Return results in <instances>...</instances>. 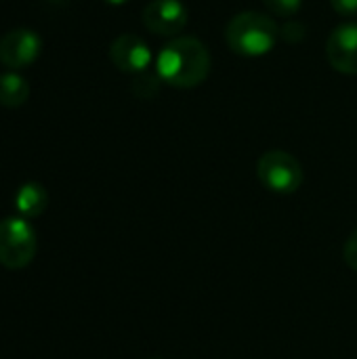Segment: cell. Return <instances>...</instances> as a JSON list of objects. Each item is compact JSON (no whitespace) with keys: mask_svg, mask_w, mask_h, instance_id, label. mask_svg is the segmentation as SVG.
<instances>
[{"mask_svg":"<svg viewBox=\"0 0 357 359\" xmlns=\"http://www.w3.org/2000/svg\"><path fill=\"white\" fill-rule=\"evenodd\" d=\"M158 78L175 88H194L208 78L210 53L191 36L173 38L156 59Z\"/></svg>","mask_w":357,"mask_h":359,"instance_id":"cell-1","label":"cell"},{"mask_svg":"<svg viewBox=\"0 0 357 359\" xmlns=\"http://www.w3.org/2000/svg\"><path fill=\"white\" fill-rule=\"evenodd\" d=\"M278 36H280V27L276 25V21L255 11L238 13L225 29L229 48L244 57L267 55L276 46Z\"/></svg>","mask_w":357,"mask_h":359,"instance_id":"cell-2","label":"cell"},{"mask_svg":"<svg viewBox=\"0 0 357 359\" xmlns=\"http://www.w3.org/2000/svg\"><path fill=\"white\" fill-rule=\"evenodd\" d=\"M38 240L32 225L23 217L0 221V265L6 269H23L36 257Z\"/></svg>","mask_w":357,"mask_h":359,"instance_id":"cell-3","label":"cell"},{"mask_svg":"<svg viewBox=\"0 0 357 359\" xmlns=\"http://www.w3.org/2000/svg\"><path fill=\"white\" fill-rule=\"evenodd\" d=\"M257 175L265 189L280 196H290L303 185L301 162L292 154L282 149H271L263 154L257 164Z\"/></svg>","mask_w":357,"mask_h":359,"instance_id":"cell-4","label":"cell"},{"mask_svg":"<svg viewBox=\"0 0 357 359\" xmlns=\"http://www.w3.org/2000/svg\"><path fill=\"white\" fill-rule=\"evenodd\" d=\"M42 50L40 36L29 27H17L0 38V63L8 69H23L32 65Z\"/></svg>","mask_w":357,"mask_h":359,"instance_id":"cell-5","label":"cell"},{"mask_svg":"<svg viewBox=\"0 0 357 359\" xmlns=\"http://www.w3.org/2000/svg\"><path fill=\"white\" fill-rule=\"evenodd\" d=\"M143 23L158 36H177L187 25V6L181 0H151L143 8Z\"/></svg>","mask_w":357,"mask_h":359,"instance_id":"cell-6","label":"cell"},{"mask_svg":"<svg viewBox=\"0 0 357 359\" xmlns=\"http://www.w3.org/2000/svg\"><path fill=\"white\" fill-rule=\"evenodd\" d=\"M112 63L126 74H143L151 63V50L137 34H122L109 46Z\"/></svg>","mask_w":357,"mask_h":359,"instance_id":"cell-7","label":"cell"},{"mask_svg":"<svg viewBox=\"0 0 357 359\" xmlns=\"http://www.w3.org/2000/svg\"><path fill=\"white\" fill-rule=\"evenodd\" d=\"M326 55L330 65L341 74H357V23H343L332 29Z\"/></svg>","mask_w":357,"mask_h":359,"instance_id":"cell-8","label":"cell"},{"mask_svg":"<svg viewBox=\"0 0 357 359\" xmlns=\"http://www.w3.org/2000/svg\"><path fill=\"white\" fill-rule=\"evenodd\" d=\"M48 206V194L40 183H23L15 194V208L23 219L40 217Z\"/></svg>","mask_w":357,"mask_h":359,"instance_id":"cell-9","label":"cell"},{"mask_svg":"<svg viewBox=\"0 0 357 359\" xmlns=\"http://www.w3.org/2000/svg\"><path fill=\"white\" fill-rule=\"evenodd\" d=\"M29 97V84L23 76L8 72L0 76V105L4 107H19Z\"/></svg>","mask_w":357,"mask_h":359,"instance_id":"cell-10","label":"cell"},{"mask_svg":"<svg viewBox=\"0 0 357 359\" xmlns=\"http://www.w3.org/2000/svg\"><path fill=\"white\" fill-rule=\"evenodd\" d=\"M265 6L278 17H292L299 13L303 0H263Z\"/></svg>","mask_w":357,"mask_h":359,"instance_id":"cell-11","label":"cell"},{"mask_svg":"<svg viewBox=\"0 0 357 359\" xmlns=\"http://www.w3.org/2000/svg\"><path fill=\"white\" fill-rule=\"evenodd\" d=\"M343 257H345V263H347L353 271H357V229L349 236V240L345 242Z\"/></svg>","mask_w":357,"mask_h":359,"instance_id":"cell-12","label":"cell"},{"mask_svg":"<svg viewBox=\"0 0 357 359\" xmlns=\"http://www.w3.org/2000/svg\"><path fill=\"white\" fill-rule=\"evenodd\" d=\"M330 4L343 17H353V15H357V0H330Z\"/></svg>","mask_w":357,"mask_h":359,"instance_id":"cell-13","label":"cell"},{"mask_svg":"<svg viewBox=\"0 0 357 359\" xmlns=\"http://www.w3.org/2000/svg\"><path fill=\"white\" fill-rule=\"evenodd\" d=\"M280 34H282L284 40H288V42H299V40L305 38V27L299 25V23H288L286 27H282Z\"/></svg>","mask_w":357,"mask_h":359,"instance_id":"cell-14","label":"cell"},{"mask_svg":"<svg viewBox=\"0 0 357 359\" xmlns=\"http://www.w3.org/2000/svg\"><path fill=\"white\" fill-rule=\"evenodd\" d=\"M103 2H107V4H114V6H118V4H126L128 0H103Z\"/></svg>","mask_w":357,"mask_h":359,"instance_id":"cell-15","label":"cell"}]
</instances>
